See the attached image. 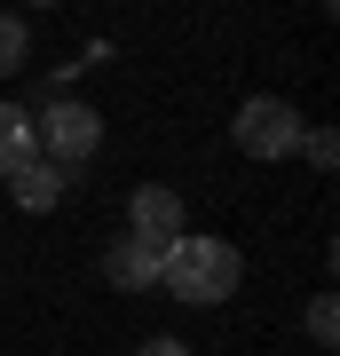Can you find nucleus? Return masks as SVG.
<instances>
[{
    "mask_svg": "<svg viewBox=\"0 0 340 356\" xmlns=\"http://www.w3.org/2000/svg\"><path fill=\"white\" fill-rule=\"evenodd\" d=\"M159 254H166V245H151V238H111V245H103V285L151 293L159 285Z\"/></svg>",
    "mask_w": 340,
    "mask_h": 356,
    "instance_id": "5",
    "label": "nucleus"
},
{
    "mask_svg": "<svg viewBox=\"0 0 340 356\" xmlns=\"http://www.w3.org/2000/svg\"><path fill=\"white\" fill-rule=\"evenodd\" d=\"M63 191H72V175H63V166H48V159H24V166L8 175V198L24 206V214H56Z\"/></svg>",
    "mask_w": 340,
    "mask_h": 356,
    "instance_id": "6",
    "label": "nucleus"
},
{
    "mask_svg": "<svg viewBox=\"0 0 340 356\" xmlns=\"http://www.w3.org/2000/svg\"><path fill=\"white\" fill-rule=\"evenodd\" d=\"M24 56H32V24L24 16H0V79L24 72Z\"/></svg>",
    "mask_w": 340,
    "mask_h": 356,
    "instance_id": "8",
    "label": "nucleus"
},
{
    "mask_svg": "<svg viewBox=\"0 0 340 356\" xmlns=\"http://www.w3.org/2000/svg\"><path fill=\"white\" fill-rule=\"evenodd\" d=\"M301 151H309V166H332V159H340V143H332V127H309V135H301Z\"/></svg>",
    "mask_w": 340,
    "mask_h": 356,
    "instance_id": "10",
    "label": "nucleus"
},
{
    "mask_svg": "<svg viewBox=\"0 0 340 356\" xmlns=\"http://www.w3.org/2000/svg\"><path fill=\"white\" fill-rule=\"evenodd\" d=\"M159 285L190 309H222L229 293L245 285V254L229 238H206V229H182L175 245L159 254Z\"/></svg>",
    "mask_w": 340,
    "mask_h": 356,
    "instance_id": "1",
    "label": "nucleus"
},
{
    "mask_svg": "<svg viewBox=\"0 0 340 356\" xmlns=\"http://www.w3.org/2000/svg\"><path fill=\"white\" fill-rule=\"evenodd\" d=\"M32 135H40V159L72 175L79 159L103 151V111H95V103H79V95H56L48 111H32Z\"/></svg>",
    "mask_w": 340,
    "mask_h": 356,
    "instance_id": "2",
    "label": "nucleus"
},
{
    "mask_svg": "<svg viewBox=\"0 0 340 356\" xmlns=\"http://www.w3.org/2000/svg\"><path fill=\"white\" fill-rule=\"evenodd\" d=\"M301 135H309V119L293 111L285 95H245L238 119H229V143H238L245 159H293Z\"/></svg>",
    "mask_w": 340,
    "mask_h": 356,
    "instance_id": "3",
    "label": "nucleus"
},
{
    "mask_svg": "<svg viewBox=\"0 0 340 356\" xmlns=\"http://www.w3.org/2000/svg\"><path fill=\"white\" fill-rule=\"evenodd\" d=\"M135 356H190V341H166V332H159V341H143Z\"/></svg>",
    "mask_w": 340,
    "mask_h": 356,
    "instance_id": "11",
    "label": "nucleus"
},
{
    "mask_svg": "<svg viewBox=\"0 0 340 356\" xmlns=\"http://www.w3.org/2000/svg\"><path fill=\"white\" fill-rule=\"evenodd\" d=\"M182 229H190V214H182V191H175V182H143V191L127 198V238L175 245Z\"/></svg>",
    "mask_w": 340,
    "mask_h": 356,
    "instance_id": "4",
    "label": "nucleus"
},
{
    "mask_svg": "<svg viewBox=\"0 0 340 356\" xmlns=\"http://www.w3.org/2000/svg\"><path fill=\"white\" fill-rule=\"evenodd\" d=\"M301 332H309L316 348H332V341H340V301H332V293H316V301H309V317H301Z\"/></svg>",
    "mask_w": 340,
    "mask_h": 356,
    "instance_id": "9",
    "label": "nucleus"
},
{
    "mask_svg": "<svg viewBox=\"0 0 340 356\" xmlns=\"http://www.w3.org/2000/svg\"><path fill=\"white\" fill-rule=\"evenodd\" d=\"M24 159H40V135H32V111L24 103H0V182L16 175Z\"/></svg>",
    "mask_w": 340,
    "mask_h": 356,
    "instance_id": "7",
    "label": "nucleus"
}]
</instances>
